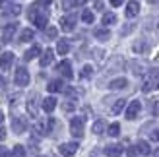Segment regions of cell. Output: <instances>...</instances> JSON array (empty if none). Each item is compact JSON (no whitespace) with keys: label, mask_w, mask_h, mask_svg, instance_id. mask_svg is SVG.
Instances as JSON below:
<instances>
[{"label":"cell","mask_w":159,"mask_h":157,"mask_svg":"<svg viewBox=\"0 0 159 157\" xmlns=\"http://www.w3.org/2000/svg\"><path fill=\"white\" fill-rule=\"evenodd\" d=\"M84 124H85L84 116H74V119L70 120V132H72L74 138H82L84 136Z\"/></svg>","instance_id":"6da1fadb"},{"label":"cell","mask_w":159,"mask_h":157,"mask_svg":"<svg viewBox=\"0 0 159 157\" xmlns=\"http://www.w3.org/2000/svg\"><path fill=\"white\" fill-rule=\"evenodd\" d=\"M52 128H54V119H45V120H39L37 122V132L41 136H49L51 132H52Z\"/></svg>","instance_id":"7a4b0ae2"},{"label":"cell","mask_w":159,"mask_h":157,"mask_svg":"<svg viewBox=\"0 0 159 157\" xmlns=\"http://www.w3.org/2000/svg\"><path fill=\"white\" fill-rule=\"evenodd\" d=\"M29 18H31V21L35 23V27L47 29V14H37L35 12V6H33V10L29 12Z\"/></svg>","instance_id":"3957f363"},{"label":"cell","mask_w":159,"mask_h":157,"mask_svg":"<svg viewBox=\"0 0 159 157\" xmlns=\"http://www.w3.org/2000/svg\"><path fill=\"white\" fill-rule=\"evenodd\" d=\"M157 83H159V74L157 72H152L148 78H146V82H144V85H142V91H152L153 87H157Z\"/></svg>","instance_id":"277c9868"},{"label":"cell","mask_w":159,"mask_h":157,"mask_svg":"<svg viewBox=\"0 0 159 157\" xmlns=\"http://www.w3.org/2000/svg\"><path fill=\"white\" fill-rule=\"evenodd\" d=\"M16 85H27L29 83V72L23 66H20L18 70H16V78H14Z\"/></svg>","instance_id":"5b68a950"},{"label":"cell","mask_w":159,"mask_h":157,"mask_svg":"<svg viewBox=\"0 0 159 157\" xmlns=\"http://www.w3.org/2000/svg\"><path fill=\"white\" fill-rule=\"evenodd\" d=\"M12 130L16 134H23V132L27 130V120L23 119V116H14L12 120Z\"/></svg>","instance_id":"8992f818"},{"label":"cell","mask_w":159,"mask_h":157,"mask_svg":"<svg viewBox=\"0 0 159 157\" xmlns=\"http://www.w3.org/2000/svg\"><path fill=\"white\" fill-rule=\"evenodd\" d=\"M60 27L62 31H72L76 27V14H68L64 18H60Z\"/></svg>","instance_id":"52a82bcc"},{"label":"cell","mask_w":159,"mask_h":157,"mask_svg":"<svg viewBox=\"0 0 159 157\" xmlns=\"http://www.w3.org/2000/svg\"><path fill=\"white\" fill-rule=\"evenodd\" d=\"M140 109H142V103H140V101H132V103L128 105V109H126V119H128V120H134V119L138 116Z\"/></svg>","instance_id":"ba28073f"},{"label":"cell","mask_w":159,"mask_h":157,"mask_svg":"<svg viewBox=\"0 0 159 157\" xmlns=\"http://www.w3.org/2000/svg\"><path fill=\"white\" fill-rule=\"evenodd\" d=\"M58 151L64 155V157H72L76 151H78V144L76 142H68V144H62L60 147H58Z\"/></svg>","instance_id":"9c48e42d"},{"label":"cell","mask_w":159,"mask_h":157,"mask_svg":"<svg viewBox=\"0 0 159 157\" xmlns=\"http://www.w3.org/2000/svg\"><path fill=\"white\" fill-rule=\"evenodd\" d=\"M57 70H58L62 76H66L68 80H72V76H74V74H72V64H70V60H62L60 64L57 66Z\"/></svg>","instance_id":"30bf717a"},{"label":"cell","mask_w":159,"mask_h":157,"mask_svg":"<svg viewBox=\"0 0 159 157\" xmlns=\"http://www.w3.org/2000/svg\"><path fill=\"white\" fill-rule=\"evenodd\" d=\"M12 64H14V52L8 51V52L0 54V68H2V70H8Z\"/></svg>","instance_id":"8fae6325"},{"label":"cell","mask_w":159,"mask_h":157,"mask_svg":"<svg viewBox=\"0 0 159 157\" xmlns=\"http://www.w3.org/2000/svg\"><path fill=\"white\" fill-rule=\"evenodd\" d=\"M138 12H140V2L138 0H130V2L126 4V16H128V18H136Z\"/></svg>","instance_id":"7c38bea8"},{"label":"cell","mask_w":159,"mask_h":157,"mask_svg":"<svg viewBox=\"0 0 159 157\" xmlns=\"http://www.w3.org/2000/svg\"><path fill=\"white\" fill-rule=\"evenodd\" d=\"M27 113L31 116H37L39 114V111H37V93H31V97L27 101Z\"/></svg>","instance_id":"4fadbf2b"},{"label":"cell","mask_w":159,"mask_h":157,"mask_svg":"<svg viewBox=\"0 0 159 157\" xmlns=\"http://www.w3.org/2000/svg\"><path fill=\"white\" fill-rule=\"evenodd\" d=\"M16 29H18V23H8V25H4V29H2L4 41H10V39L14 37V33H16Z\"/></svg>","instance_id":"5bb4252c"},{"label":"cell","mask_w":159,"mask_h":157,"mask_svg":"<svg viewBox=\"0 0 159 157\" xmlns=\"http://www.w3.org/2000/svg\"><path fill=\"white\" fill-rule=\"evenodd\" d=\"M41 107H43L45 113H52L54 109H57V99H54V97H47V99H43Z\"/></svg>","instance_id":"9a60e30c"},{"label":"cell","mask_w":159,"mask_h":157,"mask_svg":"<svg viewBox=\"0 0 159 157\" xmlns=\"http://www.w3.org/2000/svg\"><path fill=\"white\" fill-rule=\"evenodd\" d=\"M47 89H49L51 93L64 91V82H62V80H52V82H49V85H47Z\"/></svg>","instance_id":"2e32d148"},{"label":"cell","mask_w":159,"mask_h":157,"mask_svg":"<svg viewBox=\"0 0 159 157\" xmlns=\"http://www.w3.org/2000/svg\"><path fill=\"white\" fill-rule=\"evenodd\" d=\"M136 151L140 155H149L152 153V147H149V144L146 142V140H140V142L136 144Z\"/></svg>","instance_id":"e0dca14e"},{"label":"cell","mask_w":159,"mask_h":157,"mask_svg":"<svg viewBox=\"0 0 159 157\" xmlns=\"http://www.w3.org/2000/svg\"><path fill=\"white\" fill-rule=\"evenodd\" d=\"M93 35H95V39H99V41H107V39L111 37V31L107 27H97L93 31Z\"/></svg>","instance_id":"ac0fdd59"},{"label":"cell","mask_w":159,"mask_h":157,"mask_svg":"<svg viewBox=\"0 0 159 157\" xmlns=\"http://www.w3.org/2000/svg\"><path fill=\"white\" fill-rule=\"evenodd\" d=\"M126 85H128V80H126V78H116V80H113L109 83V87L111 89H124Z\"/></svg>","instance_id":"d6986e66"},{"label":"cell","mask_w":159,"mask_h":157,"mask_svg":"<svg viewBox=\"0 0 159 157\" xmlns=\"http://www.w3.org/2000/svg\"><path fill=\"white\" fill-rule=\"evenodd\" d=\"M52 58H54V51L52 49H47L45 52H43V56H41V66H49L51 62H52Z\"/></svg>","instance_id":"ffe728a7"},{"label":"cell","mask_w":159,"mask_h":157,"mask_svg":"<svg viewBox=\"0 0 159 157\" xmlns=\"http://www.w3.org/2000/svg\"><path fill=\"white\" fill-rule=\"evenodd\" d=\"M37 54H41V47H39V45H33L25 54H23V60H27V62H29V60H33Z\"/></svg>","instance_id":"44dd1931"},{"label":"cell","mask_w":159,"mask_h":157,"mask_svg":"<svg viewBox=\"0 0 159 157\" xmlns=\"http://www.w3.org/2000/svg\"><path fill=\"white\" fill-rule=\"evenodd\" d=\"M105 153H107V157H120V153H122V146H107V150H105Z\"/></svg>","instance_id":"7402d4cb"},{"label":"cell","mask_w":159,"mask_h":157,"mask_svg":"<svg viewBox=\"0 0 159 157\" xmlns=\"http://www.w3.org/2000/svg\"><path fill=\"white\" fill-rule=\"evenodd\" d=\"M105 128H107V122L101 119V120H95L91 132H93V134H103V132H105Z\"/></svg>","instance_id":"603a6c76"},{"label":"cell","mask_w":159,"mask_h":157,"mask_svg":"<svg viewBox=\"0 0 159 157\" xmlns=\"http://www.w3.org/2000/svg\"><path fill=\"white\" fill-rule=\"evenodd\" d=\"M20 14H21V6H18V4L6 6V12H4V16H20Z\"/></svg>","instance_id":"cb8c5ba5"},{"label":"cell","mask_w":159,"mask_h":157,"mask_svg":"<svg viewBox=\"0 0 159 157\" xmlns=\"http://www.w3.org/2000/svg\"><path fill=\"white\" fill-rule=\"evenodd\" d=\"M68 49H70V45H68L66 39H60V41L57 43V52H58V54H66Z\"/></svg>","instance_id":"d4e9b609"},{"label":"cell","mask_w":159,"mask_h":157,"mask_svg":"<svg viewBox=\"0 0 159 157\" xmlns=\"http://www.w3.org/2000/svg\"><path fill=\"white\" fill-rule=\"evenodd\" d=\"M126 107V101L124 99H116V103L113 105V109H111V113L113 114H118V113H122V109Z\"/></svg>","instance_id":"484cf974"},{"label":"cell","mask_w":159,"mask_h":157,"mask_svg":"<svg viewBox=\"0 0 159 157\" xmlns=\"http://www.w3.org/2000/svg\"><path fill=\"white\" fill-rule=\"evenodd\" d=\"M107 132H109V136H118V134H120V124H118V122H113V124H111V126L107 128Z\"/></svg>","instance_id":"4316f807"},{"label":"cell","mask_w":159,"mask_h":157,"mask_svg":"<svg viewBox=\"0 0 159 157\" xmlns=\"http://www.w3.org/2000/svg\"><path fill=\"white\" fill-rule=\"evenodd\" d=\"M103 23H105V27L107 25H113V23H116V16L111 14V12H107L105 16H103Z\"/></svg>","instance_id":"83f0119b"},{"label":"cell","mask_w":159,"mask_h":157,"mask_svg":"<svg viewBox=\"0 0 159 157\" xmlns=\"http://www.w3.org/2000/svg\"><path fill=\"white\" fill-rule=\"evenodd\" d=\"M31 39H33V31H31V29H23L20 33V41H23V43L31 41Z\"/></svg>","instance_id":"f1b7e54d"},{"label":"cell","mask_w":159,"mask_h":157,"mask_svg":"<svg viewBox=\"0 0 159 157\" xmlns=\"http://www.w3.org/2000/svg\"><path fill=\"white\" fill-rule=\"evenodd\" d=\"M80 76H82L84 80H87V78H91V76H93V66L85 64V66L82 68V72H80Z\"/></svg>","instance_id":"f546056e"},{"label":"cell","mask_w":159,"mask_h":157,"mask_svg":"<svg viewBox=\"0 0 159 157\" xmlns=\"http://www.w3.org/2000/svg\"><path fill=\"white\" fill-rule=\"evenodd\" d=\"M82 20H84L85 23H93V12H91V10H84Z\"/></svg>","instance_id":"4dcf8cb0"},{"label":"cell","mask_w":159,"mask_h":157,"mask_svg":"<svg viewBox=\"0 0 159 157\" xmlns=\"http://www.w3.org/2000/svg\"><path fill=\"white\" fill-rule=\"evenodd\" d=\"M132 49L136 51V52H144V51L148 49V45H146L144 41H136V43H134V47H132Z\"/></svg>","instance_id":"1f68e13d"},{"label":"cell","mask_w":159,"mask_h":157,"mask_svg":"<svg viewBox=\"0 0 159 157\" xmlns=\"http://www.w3.org/2000/svg\"><path fill=\"white\" fill-rule=\"evenodd\" d=\"M45 33H47V37H49V39H57L58 29H57V27H47V29H45Z\"/></svg>","instance_id":"d6a6232c"},{"label":"cell","mask_w":159,"mask_h":157,"mask_svg":"<svg viewBox=\"0 0 159 157\" xmlns=\"http://www.w3.org/2000/svg\"><path fill=\"white\" fill-rule=\"evenodd\" d=\"M93 56L97 62H103V58H105V51H101V49H95L93 51Z\"/></svg>","instance_id":"836d02e7"},{"label":"cell","mask_w":159,"mask_h":157,"mask_svg":"<svg viewBox=\"0 0 159 157\" xmlns=\"http://www.w3.org/2000/svg\"><path fill=\"white\" fill-rule=\"evenodd\" d=\"M12 153H14L16 157H23V155H25V147H23V146H16Z\"/></svg>","instance_id":"e575fe53"},{"label":"cell","mask_w":159,"mask_h":157,"mask_svg":"<svg viewBox=\"0 0 159 157\" xmlns=\"http://www.w3.org/2000/svg\"><path fill=\"white\" fill-rule=\"evenodd\" d=\"M62 109H64L66 113H68V111H74V109H76V103H74V101H66V103L62 105Z\"/></svg>","instance_id":"d590c367"},{"label":"cell","mask_w":159,"mask_h":157,"mask_svg":"<svg viewBox=\"0 0 159 157\" xmlns=\"http://www.w3.org/2000/svg\"><path fill=\"white\" fill-rule=\"evenodd\" d=\"M132 72H134V74H142V72H144L140 62H132Z\"/></svg>","instance_id":"8d00e7d4"},{"label":"cell","mask_w":159,"mask_h":157,"mask_svg":"<svg viewBox=\"0 0 159 157\" xmlns=\"http://www.w3.org/2000/svg\"><path fill=\"white\" fill-rule=\"evenodd\" d=\"M149 138H152L153 142H159V128H155V130L152 132V136H149Z\"/></svg>","instance_id":"74e56055"},{"label":"cell","mask_w":159,"mask_h":157,"mask_svg":"<svg viewBox=\"0 0 159 157\" xmlns=\"http://www.w3.org/2000/svg\"><path fill=\"white\" fill-rule=\"evenodd\" d=\"M8 155H10V151H8V147L0 146V157H8Z\"/></svg>","instance_id":"f35d334b"},{"label":"cell","mask_w":159,"mask_h":157,"mask_svg":"<svg viewBox=\"0 0 159 157\" xmlns=\"http://www.w3.org/2000/svg\"><path fill=\"white\" fill-rule=\"evenodd\" d=\"M93 6H95V10H99V12L103 10V8H105V4H103L101 0H95V4H93Z\"/></svg>","instance_id":"ab89813d"},{"label":"cell","mask_w":159,"mask_h":157,"mask_svg":"<svg viewBox=\"0 0 159 157\" xmlns=\"http://www.w3.org/2000/svg\"><path fill=\"white\" fill-rule=\"evenodd\" d=\"M132 29H134V23H130V25H126V27H124V29L120 31V33H122V35H126V33H130Z\"/></svg>","instance_id":"60d3db41"},{"label":"cell","mask_w":159,"mask_h":157,"mask_svg":"<svg viewBox=\"0 0 159 157\" xmlns=\"http://www.w3.org/2000/svg\"><path fill=\"white\" fill-rule=\"evenodd\" d=\"M52 2V0H37V4L35 6H49Z\"/></svg>","instance_id":"b9f144b4"},{"label":"cell","mask_w":159,"mask_h":157,"mask_svg":"<svg viewBox=\"0 0 159 157\" xmlns=\"http://www.w3.org/2000/svg\"><path fill=\"white\" fill-rule=\"evenodd\" d=\"M70 6H74V0H64V8L70 10Z\"/></svg>","instance_id":"7bdbcfd3"},{"label":"cell","mask_w":159,"mask_h":157,"mask_svg":"<svg viewBox=\"0 0 159 157\" xmlns=\"http://www.w3.org/2000/svg\"><path fill=\"white\" fill-rule=\"evenodd\" d=\"M128 155H130V157H136V155H138L136 147H130V150H128Z\"/></svg>","instance_id":"ee69618b"},{"label":"cell","mask_w":159,"mask_h":157,"mask_svg":"<svg viewBox=\"0 0 159 157\" xmlns=\"http://www.w3.org/2000/svg\"><path fill=\"white\" fill-rule=\"evenodd\" d=\"M124 2V0H111V4H113V6H120Z\"/></svg>","instance_id":"f6af8a7d"},{"label":"cell","mask_w":159,"mask_h":157,"mask_svg":"<svg viewBox=\"0 0 159 157\" xmlns=\"http://www.w3.org/2000/svg\"><path fill=\"white\" fill-rule=\"evenodd\" d=\"M4 138H6V130H4V128H0V142H2Z\"/></svg>","instance_id":"bcb514c9"},{"label":"cell","mask_w":159,"mask_h":157,"mask_svg":"<svg viewBox=\"0 0 159 157\" xmlns=\"http://www.w3.org/2000/svg\"><path fill=\"white\" fill-rule=\"evenodd\" d=\"M85 0H74V6H84Z\"/></svg>","instance_id":"7dc6e473"},{"label":"cell","mask_w":159,"mask_h":157,"mask_svg":"<svg viewBox=\"0 0 159 157\" xmlns=\"http://www.w3.org/2000/svg\"><path fill=\"white\" fill-rule=\"evenodd\" d=\"M2 87H4V78L0 76V89H2Z\"/></svg>","instance_id":"c3c4849f"},{"label":"cell","mask_w":159,"mask_h":157,"mask_svg":"<svg viewBox=\"0 0 159 157\" xmlns=\"http://www.w3.org/2000/svg\"><path fill=\"white\" fill-rule=\"evenodd\" d=\"M153 157H159V147H157V150L153 151Z\"/></svg>","instance_id":"681fc988"},{"label":"cell","mask_w":159,"mask_h":157,"mask_svg":"<svg viewBox=\"0 0 159 157\" xmlns=\"http://www.w3.org/2000/svg\"><path fill=\"white\" fill-rule=\"evenodd\" d=\"M2 120H4V113H2V111H0V122H2Z\"/></svg>","instance_id":"f907efd6"},{"label":"cell","mask_w":159,"mask_h":157,"mask_svg":"<svg viewBox=\"0 0 159 157\" xmlns=\"http://www.w3.org/2000/svg\"><path fill=\"white\" fill-rule=\"evenodd\" d=\"M149 2H157V0H149Z\"/></svg>","instance_id":"816d5d0a"},{"label":"cell","mask_w":159,"mask_h":157,"mask_svg":"<svg viewBox=\"0 0 159 157\" xmlns=\"http://www.w3.org/2000/svg\"><path fill=\"white\" fill-rule=\"evenodd\" d=\"M39 157H43V155H39Z\"/></svg>","instance_id":"f5cc1de1"}]
</instances>
